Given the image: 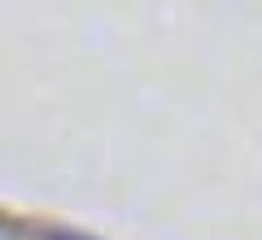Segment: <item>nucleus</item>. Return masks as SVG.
<instances>
[{"instance_id":"nucleus-1","label":"nucleus","mask_w":262,"mask_h":240,"mask_svg":"<svg viewBox=\"0 0 262 240\" xmlns=\"http://www.w3.org/2000/svg\"><path fill=\"white\" fill-rule=\"evenodd\" d=\"M53 240H88V236H70V231H57Z\"/></svg>"}]
</instances>
